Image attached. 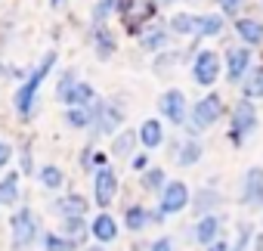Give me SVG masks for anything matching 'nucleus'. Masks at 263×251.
I'll use <instances>...</instances> for the list:
<instances>
[{"label":"nucleus","mask_w":263,"mask_h":251,"mask_svg":"<svg viewBox=\"0 0 263 251\" xmlns=\"http://www.w3.org/2000/svg\"><path fill=\"white\" fill-rule=\"evenodd\" d=\"M41 251H78V245L68 242L65 236H59L56 229H44L41 232Z\"/></svg>","instance_id":"obj_35"},{"label":"nucleus","mask_w":263,"mask_h":251,"mask_svg":"<svg viewBox=\"0 0 263 251\" xmlns=\"http://www.w3.org/2000/svg\"><path fill=\"white\" fill-rule=\"evenodd\" d=\"M167 28L174 38H183V41H198V13H189V10H180L167 19Z\"/></svg>","instance_id":"obj_24"},{"label":"nucleus","mask_w":263,"mask_h":251,"mask_svg":"<svg viewBox=\"0 0 263 251\" xmlns=\"http://www.w3.org/2000/svg\"><path fill=\"white\" fill-rule=\"evenodd\" d=\"M34 177H37V183H41L47 192H62V189H65V183H68V180H65V171H62L59 165H53V162L41 165Z\"/></svg>","instance_id":"obj_29"},{"label":"nucleus","mask_w":263,"mask_h":251,"mask_svg":"<svg viewBox=\"0 0 263 251\" xmlns=\"http://www.w3.org/2000/svg\"><path fill=\"white\" fill-rule=\"evenodd\" d=\"M90 47H93L99 62H108L115 56V50H118V38H115V31L108 25H99V28H90Z\"/></svg>","instance_id":"obj_21"},{"label":"nucleus","mask_w":263,"mask_h":251,"mask_svg":"<svg viewBox=\"0 0 263 251\" xmlns=\"http://www.w3.org/2000/svg\"><path fill=\"white\" fill-rule=\"evenodd\" d=\"M189 75L201 90H214V84L223 75V53H217L214 47H201L189 62Z\"/></svg>","instance_id":"obj_6"},{"label":"nucleus","mask_w":263,"mask_h":251,"mask_svg":"<svg viewBox=\"0 0 263 251\" xmlns=\"http://www.w3.org/2000/svg\"><path fill=\"white\" fill-rule=\"evenodd\" d=\"M10 162H13V146H10L4 137H0V171H4Z\"/></svg>","instance_id":"obj_43"},{"label":"nucleus","mask_w":263,"mask_h":251,"mask_svg":"<svg viewBox=\"0 0 263 251\" xmlns=\"http://www.w3.org/2000/svg\"><path fill=\"white\" fill-rule=\"evenodd\" d=\"M50 211L59 217V220H68V217H87L90 214V202L87 195L81 192H62L50 202Z\"/></svg>","instance_id":"obj_16"},{"label":"nucleus","mask_w":263,"mask_h":251,"mask_svg":"<svg viewBox=\"0 0 263 251\" xmlns=\"http://www.w3.org/2000/svg\"><path fill=\"white\" fill-rule=\"evenodd\" d=\"M260 7H263V0H260Z\"/></svg>","instance_id":"obj_48"},{"label":"nucleus","mask_w":263,"mask_h":251,"mask_svg":"<svg viewBox=\"0 0 263 251\" xmlns=\"http://www.w3.org/2000/svg\"><path fill=\"white\" fill-rule=\"evenodd\" d=\"M56 59H59V53H56V50H47V53L41 56V62L28 71V78L16 87V93H13V109H16V115H19L22 121H31V118H34L37 102H41V87H44V81L50 78V71L56 68Z\"/></svg>","instance_id":"obj_1"},{"label":"nucleus","mask_w":263,"mask_h":251,"mask_svg":"<svg viewBox=\"0 0 263 251\" xmlns=\"http://www.w3.org/2000/svg\"><path fill=\"white\" fill-rule=\"evenodd\" d=\"M171 41H174V34H171V28H167V22H164V19H152V22L137 34L140 50H143V53H152V56H158V53L171 50Z\"/></svg>","instance_id":"obj_13"},{"label":"nucleus","mask_w":263,"mask_h":251,"mask_svg":"<svg viewBox=\"0 0 263 251\" xmlns=\"http://www.w3.org/2000/svg\"><path fill=\"white\" fill-rule=\"evenodd\" d=\"M137 146H140V137H137V131L134 128H124V131H118L115 137H111V149H108V155L118 162V158H124V162H130L137 155Z\"/></svg>","instance_id":"obj_25"},{"label":"nucleus","mask_w":263,"mask_h":251,"mask_svg":"<svg viewBox=\"0 0 263 251\" xmlns=\"http://www.w3.org/2000/svg\"><path fill=\"white\" fill-rule=\"evenodd\" d=\"M149 251H177V242H174V236H158L149 245Z\"/></svg>","instance_id":"obj_42"},{"label":"nucleus","mask_w":263,"mask_h":251,"mask_svg":"<svg viewBox=\"0 0 263 251\" xmlns=\"http://www.w3.org/2000/svg\"><path fill=\"white\" fill-rule=\"evenodd\" d=\"M223 115H226L223 96H220L217 90H208L201 99H195V102L189 105V121H186V128H183V137H198V140H201V134L211 131Z\"/></svg>","instance_id":"obj_2"},{"label":"nucleus","mask_w":263,"mask_h":251,"mask_svg":"<svg viewBox=\"0 0 263 251\" xmlns=\"http://www.w3.org/2000/svg\"><path fill=\"white\" fill-rule=\"evenodd\" d=\"M118 13V0H96L93 10H90V28L108 25V19Z\"/></svg>","instance_id":"obj_33"},{"label":"nucleus","mask_w":263,"mask_h":251,"mask_svg":"<svg viewBox=\"0 0 263 251\" xmlns=\"http://www.w3.org/2000/svg\"><path fill=\"white\" fill-rule=\"evenodd\" d=\"M90 192H93V205H96L99 211H108V208L115 205V199L121 195V177H118V171H115L111 165L93 171V177H90Z\"/></svg>","instance_id":"obj_7"},{"label":"nucleus","mask_w":263,"mask_h":251,"mask_svg":"<svg viewBox=\"0 0 263 251\" xmlns=\"http://www.w3.org/2000/svg\"><path fill=\"white\" fill-rule=\"evenodd\" d=\"M19 174H22V177H31V174H37V168H34V149H31V143H25V146L19 149Z\"/></svg>","instance_id":"obj_39"},{"label":"nucleus","mask_w":263,"mask_h":251,"mask_svg":"<svg viewBox=\"0 0 263 251\" xmlns=\"http://www.w3.org/2000/svg\"><path fill=\"white\" fill-rule=\"evenodd\" d=\"M118 16L130 34H140L152 19H158V10L152 0H118Z\"/></svg>","instance_id":"obj_9"},{"label":"nucleus","mask_w":263,"mask_h":251,"mask_svg":"<svg viewBox=\"0 0 263 251\" xmlns=\"http://www.w3.org/2000/svg\"><path fill=\"white\" fill-rule=\"evenodd\" d=\"M254 236H257L254 223H251V220H241V223L235 226V239L229 242V251H251V245H254Z\"/></svg>","instance_id":"obj_34"},{"label":"nucleus","mask_w":263,"mask_h":251,"mask_svg":"<svg viewBox=\"0 0 263 251\" xmlns=\"http://www.w3.org/2000/svg\"><path fill=\"white\" fill-rule=\"evenodd\" d=\"M223 205H226V195H223V189L217 186V180H208L204 186L192 189L189 211L195 214V220H198V217H208V214H220Z\"/></svg>","instance_id":"obj_12"},{"label":"nucleus","mask_w":263,"mask_h":251,"mask_svg":"<svg viewBox=\"0 0 263 251\" xmlns=\"http://www.w3.org/2000/svg\"><path fill=\"white\" fill-rule=\"evenodd\" d=\"M93 155H96V140H90L84 149H81V158H78V165H81V171H93Z\"/></svg>","instance_id":"obj_41"},{"label":"nucleus","mask_w":263,"mask_h":251,"mask_svg":"<svg viewBox=\"0 0 263 251\" xmlns=\"http://www.w3.org/2000/svg\"><path fill=\"white\" fill-rule=\"evenodd\" d=\"M62 118L71 131H90V105L87 109H65Z\"/></svg>","instance_id":"obj_36"},{"label":"nucleus","mask_w":263,"mask_h":251,"mask_svg":"<svg viewBox=\"0 0 263 251\" xmlns=\"http://www.w3.org/2000/svg\"><path fill=\"white\" fill-rule=\"evenodd\" d=\"M189 202H192L189 183H183V180H167L164 189H161V195H158V205H155V208H158L164 217H177V214H183V211L189 208Z\"/></svg>","instance_id":"obj_11"},{"label":"nucleus","mask_w":263,"mask_h":251,"mask_svg":"<svg viewBox=\"0 0 263 251\" xmlns=\"http://www.w3.org/2000/svg\"><path fill=\"white\" fill-rule=\"evenodd\" d=\"M19 199H22V174L7 171L0 180V208H19Z\"/></svg>","instance_id":"obj_27"},{"label":"nucleus","mask_w":263,"mask_h":251,"mask_svg":"<svg viewBox=\"0 0 263 251\" xmlns=\"http://www.w3.org/2000/svg\"><path fill=\"white\" fill-rule=\"evenodd\" d=\"M217 4V13H223L226 19H241L245 16V10H248V0H214Z\"/></svg>","instance_id":"obj_37"},{"label":"nucleus","mask_w":263,"mask_h":251,"mask_svg":"<svg viewBox=\"0 0 263 251\" xmlns=\"http://www.w3.org/2000/svg\"><path fill=\"white\" fill-rule=\"evenodd\" d=\"M127 165H130V171H134V174H146V171L152 168V155H149V152H137Z\"/></svg>","instance_id":"obj_40"},{"label":"nucleus","mask_w":263,"mask_h":251,"mask_svg":"<svg viewBox=\"0 0 263 251\" xmlns=\"http://www.w3.org/2000/svg\"><path fill=\"white\" fill-rule=\"evenodd\" d=\"M118 236H121L118 217L111 211H96L93 220H90V239L96 245H111V242H118Z\"/></svg>","instance_id":"obj_17"},{"label":"nucleus","mask_w":263,"mask_h":251,"mask_svg":"<svg viewBox=\"0 0 263 251\" xmlns=\"http://www.w3.org/2000/svg\"><path fill=\"white\" fill-rule=\"evenodd\" d=\"M41 220L37 214L28 208V205H19L13 214H10V236H13V251H28L41 242Z\"/></svg>","instance_id":"obj_4"},{"label":"nucleus","mask_w":263,"mask_h":251,"mask_svg":"<svg viewBox=\"0 0 263 251\" xmlns=\"http://www.w3.org/2000/svg\"><path fill=\"white\" fill-rule=\"evenodd\" d=\"M226 25H229V19L223 13H217V10L198 13V41H220V38H226Z\"/></svg>","instance_id":"obj_20"},{"label":"nucleus","mask_w":263,"mask_h":251,"mask_svg":"<svg viewBox=\"0 0 263 251\" xmlns=\"http://www.w3.org/2000/svg\"><path fill=\"white\" fill-rule=\"evenodd\" d=\"M62 4H65V0H50V10H59Z\"/></svg>","instance_id":"obj_47"},{"label":"nucleus","mask_w":263,"mask_h":251,"mask_svg":"<svg viewBox=\"0 0 263 251\" xmlns=\"http://www.w3.org/2000/svg\"><path fill=\"white\" fill-rule=\"evenodd\" d=\"M164 183H167V174H164V168H158V165H152L146 174H140V189L149 192V195H161Z\"/></svg>","instance_id":"obj_31"},{"label":"nucleus","mask_w":263,"mask_h":251,"mask_svg":"<svg viewBox=\"0 0 263 251\" xmlns=\"http://www.w3.org/2000/svg\"><path fill=\"white\" fill-rule=\"evenodd\" d=\"M121 223H124V229H127V232L140 236V232H146V229L152 226V214H149V208H146V205L130 202V205L124 208V214H121Z\"/></svg>","instance_id":"obj_23"},{"label":"nucleus","mask_w":263,"mask_h":251,"mask_svg":"<svg viewBox=\"0 0 263 251\" xmlns=\"http://www.w3.org/2000/svg\"><path fill=\"white\" fill-rule=\"evenodd\" d=\"M78 81H81V78H78V68H65V71L59 75V81H56V102H59Z\"/></svg>","instance_id":"obj_38"},{"label":"nucleus","mask_w":263,"mask_h":251,"mask_svg":"<svg viewBox=\"0 0 263 251\" xmlns=\"http://www.w3.org/2000/svg\"><path fill=\"white\" fill-rule=\"evenodd\" d=\"M96 96H99V93H96V87H93L90 81H78L59 102H62L65 109H87V105L96 102Z\"/></svg>","instance_id":"obj_26"},{"label":"nucleus","mask_w":263,"mask_h":251,"mask_svg":"<svg viewBox=\"0 0 263 251\" xmlns=\"http://www.w3.org/2000/svg\"><path fill=\"white\" fill-rule=\"evenodd\" d=\"M118 131H124V109L115 99L96 96V102L90 105V140L99 137H115Z\"/></svg>","instance_id":"obj_3"},{"label":"nucleus","mask_w":263,"mask_h":251,"mask_svg":"<svg viewBox=\"0 0 263 251\" xmlns=\"http://www.w3.org/2000/svg\"><path fill=\"white\" fill-rule=\"evenodd\" d=\"M152 4H155V10H167V7L180 4V0H152Z\"/></svg>","instance_id":"obj_45"},{"label":"nucleus","mask_w":263,"mask_h":251,"mask_svg":"<svg viewBox=\"0 0 263 251\" xmlns=\"http://www.w3.org/2000/svg\"><path fill=\"white\" fill-rule=\"evenodd\" d=\"M238 90H241V99H251V102L263 99V62L248 71V78L238 84Z\"/></svg>","instance_id":"obj_30"},{"label":"nucleus","mask_w":263,"mask_h":251,"mask_svg":"<svg viewBox=\"0 0 263 251\" xmlns=\"http://www.w3.org/2000/svg\"><path fill=\"white\" fill-rule=\"evenodd\" d=\"M232 31L238 34V44H245V47H263V22L260 19H254V16H241V19H235L232 22Z\"/></svg>","instance_id":"obj_22"},{"label":"nucleus","mask_w":263,"mask_h":251,"mask_svg":"<svg viewBox=\"0 0 263 251\" xmlns=\"http://www.w3.org/2000/svg\"><path fill=\"white\" fill-rule=\"evenodd\" d=\"M238 205L254 208V211L263 208V168H260V165H251V168L241 174V183H238Z\"/></svg>","instance_id":"obj_14"},{"label":"nucleus","mask_w":263,"mask_h":251,"mask_svg":"<svg viewBox=\"0 0 263 251\" xmlns=\"http://www.w3.org/2000/svg\"><path fill=\"white\" fill-rule=\"evenodd\" d=\"M59 236H65L68 242H74L78 248H84V242L90 239V220L87 217H68V220H59Z\"/></svg>","instance_id":"obj_28"},{"label":"nucleus","mask_w":263,"mask_h":251,"mask_svg":"<svg viewBox=\"0 0 263 251\" xmlns=\"http://www.w3.org/2000/svg\"><path fill=\"white\" fill-rule=\"evenodd\" d=\"M257 124H260V112L251 99H238L229 112V143L232 146H245L254 134H257Z\"/></svg>","instance_id":"obj_5"},{"label":"nucleus","mask_w":263,"mask_h":251,"mask_svg":"<svg viewBox=\"0 0 263 251\" xmlns=\"http://www.w3.org/2000/svg\"><path fill=\"white\" fill-rule=\"evenodd\" d=\"M251 68H254V50H251V47H245V44H229V47L223 50V78H226L232 87H238V84L248 78Z\"/></svg>","instance_id":"obj_8"},{"label":"nucleus","mask_w":263,"mask_h":251,"mask_svg":"<svg viewBox=\"0 0 263 251\" xmlns=\"http://www.w3.org/2000/svg\"><path fill=\"white\" fill-rule=\"evenodd\" d=\"M171 155H174V162L180 168H195L201 162V155H204V143L198 137H180V140H174Z\"/></svg>","instance_id":"obj_18"},{"label":"nucleus","mask_w":263,"mask_h":251,"mask_svg":"<svg viewBox=\"0 0 263 251\" xmlns=\"http://www.w3.org/2000/svg\"><path fill=\"white\" fill-rule=\"evenodd\" d=\"M177 65H186L183 50H164V53H158V56L152 59V71H155V75H167V71L177 68Z\"/></svg>","instance_id":"obj_32"},{"label":"nucleus","mask_w":263,"mask_h":251,"mask_svg":"<svg viewBox=\"0 0 263 251\" xmlns=\"http://www.w3.org/2000/svg\"><path fill=\"white\" fill-rule=\"evenodd\" d=\"M84 251H108V248H105V245H96V242H93V245H84Z\"/></svg>","instance_id":"obj_46"},{"label":"nucleus","mask_w":263,"mask_h":251,"mask_svg":"<svg viewBox=\"0 0 263 251\" xmlns=\"http://www.w3.org/2000/svg\"><path fill=\"white\" fill-rule=\"evenodd\" d=\"M158 115H161V121L174 124V128H186V121H189V96L180 87H167L158 96Z\"/></svg>","instance_id":"obj_10"},{"label":"nucleus","mask_w":263,"mask_h":251,"mask_svg":"<svg viewBox=\"0 0 263 251\" xmlns=\"http://www.w3.org/2000/svg\"><path fill=\"white\" fill-rule=\"evenodd\" d=\"M223 211L220 214H208V217H198L195 223H192V229H189V239H192V245H198V248H211L214 242H220L223 239Z\"/></svg>","instance_id":"obj_15"},{"label":"nucleus","mask_w":263,"mask_h":251,"mask_svg":"<svg viewBox=\"0 0 263 251\" xmlns=\"http://www.w3.org/2000/svg\"><path fill=\"white\" fill-rule=\"evenodd\" d=\"M137 137H140V146L146 152H155L167 143V131H164V121L161 118H146L140 128H137Z\"/></svg>","instance_id":"obj_19"},{"label":"nucleus","mask_w":263,"mask_h":251,"mask_svg":"<svg viewBox=\"0 0 263 251\" xmlns=\"http://www.w3.org/2000/svg\"><path fill=\"white\" fill-rule=\"evenodd\" d=\"M201 251H229V242H226V239H220V242H214L211 248H201Z\"/></svg>","instance_id":"obj_44"}]
</instances>
